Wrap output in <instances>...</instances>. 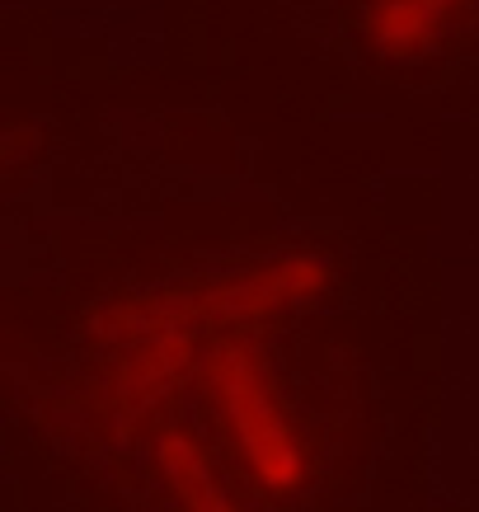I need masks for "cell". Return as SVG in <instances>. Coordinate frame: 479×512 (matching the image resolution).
I'll list each match as a JSON object with an SVG mask.
<instances>
[{
    "instance_id": "cell-1",
    "label": "cell",
    "mask_w": 479,
    "mask_h": 512,
    "mask_svg": "<svg viewBox=\"0 0 479 512\" xmlns=\"http://www.w3.org/2000/svg\"><path fill=\"white\" fill-rule=\"evenodd\" d=\"M207 386L217 395L221 414L231 419L249 470H254L268 489H292V484H301V470H306L301 442H296L287 414L278 409V395L268 386L263 367L254 362V353L240 348V343L217 348V353L207 357Z\"/></svg>"
},
{
    "instance_id": "cell-2",
    "label": "cell",
    "mask_w": 479,
    "mask_h": 512,
    "mask_svg": "<svg viewBox=\"0 0 479 512\" xmlns=\"http://www.w3.org/2000/svg\"><path fill=\"white\" fill-rule=\"evenodd\" d=\"M325 282V268L310 264V259H287L278 268H259L240 282H221L212 292L188 296L184 306L193 315H212V320H245V315H263L278 311L282 301H296V296L315 292Z\"/></svg>"
},
{
    "instance_id": "cell-3",
    "label": "cell",
    "mask_w": 479,
    "mask_h": 512,
    "mask_svg": "<svg viewBox=\"0 0 479 512\" xmlns=\"http://www.w3.org/2000/svg\"><path fill=\"white\" fill-rule=\"evenodd\" d=\"M160 470H165V480H170L184 512H235V503L221 494L217 475H212V466H207V456H202L193 437L184 433L160 437Z\"/></svg>"
},
{
    "instance_id": "cell-4",
    "label": "cell",
    "mask_w": 479,
    "mask_h": 512,
    "mask_svg": "<svg viewBox=\"0 0 479 512\" xmlns=\"http://www.w3.org/2000/svg\"><path fill=\"white\" fill-rule=\"evenodd\" d=\"M456 0H376V15H371V38L386 43L390 52L423 43L428 33L447 19V10Z\"/></svg>"
}]
</instances>
